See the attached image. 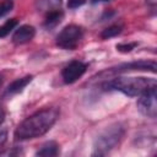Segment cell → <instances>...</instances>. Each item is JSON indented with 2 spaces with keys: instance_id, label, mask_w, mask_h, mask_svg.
Wrapping results in <instances>:
<instances>
[{
  "instance_id": "10",
  "label": "cell",
  "mask_w": 157,
  "mask_h": 157,
  "mask_svg": "<svg viewBox=\"0 0 157 157\" xmlns=\"http://www.w3.org/2000/svg\"><path fill=\"white\" fill-rule=\"evenodd\" d=\"M63 17H64V12L60 9L49 11V12H47V16H45V20L43 22V26L47 29H52V28L56 27L61 22Z\"/></svg>"
},
{
  "instance_id": "15",
  "label": "cell",
  "mask_w": 157,
  "mask_h": 157,
  "mask_svg": "<svg viewBox=\"0 0 157 157\" xmlns=\"http://www.w3.org/2000/svg\"><path fill=\"white\" fill-rule=\"evenodd\" d=\"M13 7V2L12 0H4L0 2V18L4 17L5 15H7Z\"/></svg>"
},
{
  "instance_id": "14",
  "label": "cell",
  "mask_w": 157,
  "mask_h": 157,
  "mask_svg": "<svg viewBox=\"0 0 157 157\" xmlns=\"http://www.w3.org/2000/svg\"><path fill=\"white\" fill-rule=\"evenodd\" d=\"M18 25V20L17 18H10L7 20L4 25L0 26V38L6 37L7 34H10V32Z\"/></svg>"
},
{
  "instance_id": "1",
  "label": "cell",
  "mask_w": 157,
  "mask_h": 157,
  "mask_svg": "<svg viewBox=\"0 0 157 157\" xmlns=\"http://www.w3.org/2000/svg\"><path fill=\"white\" fill-rule=\"evenodd\" d=\"M58 108H44L26 118L15 130V140H29L44 135L59 118Z\"/></svg>"
},
{
  "instance_id": "7",
  "label": "cell",
  "mask_w": 157,
  "mask_h": 157,
  "mask_svg": "<svg viewBox=\"0 0 157 157\" xmlns=\"http://www.w3.org/2000/svg\"><path fill=\"white\" fill-rule=\"evenodd\" d=\"M86 69H87V64L78 61V60H72L61 71V76H63L64 82L65 83H74L86 72Z\"/></svg>"
},
{
  "instance_id": "3",
  "label": "cell",
  "mask_w": 157,
  "mask_h": 157,
  "mask_svg": "<svg viewBox=\"0 0 157 157\" xmlns=\"http://www.w3.org/2000/svg\"><path fill=\"white\" fill-rule=\"evenodd\" d=\"M124 132L125 129L120 123H115L107 126L103 131L98 134L94 140L93 156H104L110 152L114 147H117V145H119L124 136Z\"/></svg>"
},
{
  "instance_id": "8",
  "label": "cell",
  "mask_w": 157,
  "mask_h": 157,
  "mask_svg": "<svg viewBox=\"0 0 157 157\" xmlns=\"http://www.w3.org/2000/svg\"><path fill=\"white\" fill-rule=\"evenodd\" d=\"M34 34H36V29H34L33 26L23 25L20 28H17L16 32L13 33L12 42L15 44H25V43L32 40L33 37H34Z\"/></svg>"
},
{
  "instance_id": "21",
  "label": "cell",
  "mask_w": 157,
  "mask_h": 157,
  "mask_svg": "<svg viewBox=\"0 0 157 157\" xmlns=\"http://www.w3.org/2000/svg\"><path fill=\"white\" fill-rule=\"evenodd\" d=\"M1 83H2V77H1V75H0V86H1Z\"/></svg>"
},
{
  "instance_id": "4",
  "label": "cell",
  "mask_w": 157,
  "mask_h": 157,
  "mask_svg": "<svg viewBox=\"0 0 157 157\" xmlns=\"http://www.w3.org/2000/svg\"><path fill=\"white\" fill-rule=\"evenodd\" d=\"M83 37V31L77 25H69L61 29L56 37V45L61 49L74 50Z\"/></svg>"
},
{
  "instance_id": "19",
  "label": "cell",
  "mask_w": 157,
  "mask_h": 157,
  "mask_svg": "<svg viewBox=\"0 0 157 157\" xmlns=\"http://www.w3.org/2000/svg\"><path fill=\"white\" fill-rule=\"evenodd\" d=\"M4 119H5V112H4V109L0 107V125L2 124Z\"/></svg>"
},
{
  "instance_id": "2",
  "label": "cell",
  "mask_w": 157,
  "mask_h": 157,
  "mask_svg": "<svg viewBox=\"0 0 157 157\" xmlns=\"http://www.w3.org/2000/svg\"><path fill=\"white\" fill-rule=\"evenodd\" d=\"M102 87L105 91H119L126 96L136 97L156 87V80L147 77H115L104 82Z\"/></svg>"
},
{
  "instance_id": "11",
  "label": "cell",
  "mask_w": 157,
  "mask_h": 157,
  "mask_svg": "<svg viewBox=\"0 0 157 157\" xmlns=\"http://www.w3.org/2000/svg\"><path fill=\"white\" fill-rule=\"evenodd\" d=\"M58 153H59V145L55 141H47L36 152V156H39V157H54Z\"/></svg>"
},
{
  "instance_id": "6",
  "label": "cell",
  "mask_w": 157,
  "mask_h": 157,
  "mask_svg": "<svg viewBox=\"0 0 157 157\" xmlns=\"http://www.w3.org/2000/svg\"><path fill=\"white\" fill-rule=\"evenodd\" d=\"M137 109L139 112L147 118H156L157 114V102H156V87L146 91L139 96Z\"/></svg>"
},
{
  "instance_id": "18",
  "label": "cell",
  "mask_w": 157,
  "mask_h": 157,
  "mask_svg": "<svg viewBox=\"0 0 157 157\" xmlns=\"http://www.w3.org/2000/svg\"><path fill=\"white\" fill-rule=\"evenodd\" d=\"M5 141H6V131H0V146H2Z\"/></svg>"
},
{
  "instance_id": "5",
  "label": "cell",
  "mask_w": 157,
  "mask_h": 157,
  "mask_svg": "<svg viewBox=\"0 0 157 157\" xmlns=\"http://www.w3.org/2000/svg\"><path fill=\"white\" fill-rule=\"evenodd\" d=\"M156 61H147V60H139V61H131V63H124L120 65H117L114 67H110L105 71H103L99 75H117L121 72H128V71H151L156 72Z\"/></svg>"
},
{
  "instance_id": "16",
  "label": "cell",
  "mask_w": 157,
  "mask_h": 157,
  "mask_svg": "<svg viewBox=\"0 0 157 157\" xmlns=\"http://www.w3.org/2000/svg\"><path fill=\"white\" fill-rule=\"evenodd\" d=\"M136 45H137L136 42H134V43H120V44H117V50H119L121 53H129Z\"/></svg>"
},
{
  "instance_id": "12",
  "label": "cell",
  "mask_w": 157,
  "mask_h": 157,
  "mask_svg": "<svg viewBox=\"0 0 157 157\" xmlns=\"http://www.w3.org/2000/svg\"><path fill=\"white\" fill-rule=\"evenodd\" d=\"M61 4H63V0H37L34 5L38 11L49 12V11L60 9Z\"/></svg>"
},
{
  "instance_id": "9",
  "label": "cell",
  "mask_w": 157,
  "mask_h": 157,
  "mask_svg": "<svg viewBox=\"0 0 157 157\" xmlns=\"http://www.w3.org/2000/svg\"><path fill=\"white\" fill-rule=\"evenodd\" d=\"M32 81V76L31 75H27L25 77H20V78H16L15 81H12L5 90V96H13V94H17L20 93L29 82Z\"/></svg>"
},
{
  "instance_id": "13",
  "label": "cell",
  "mask_w": 157,
  "mask_h": 157,
  "mask_svg": "<svg viewBox=\"0 0 157 157\" xmlns=\"http://www.w3.org/2000/svg\"><path fill=\"white\" fill-rule=\"evenodd\" d=\"M121 29H123V26L121 25H112V26H109V27H107V28H104L102 31L101 37L103 39H109L112 37H115V36L120 34L121 33Z\"/></svg>"
},
{
  "instance_id": "17",
  "label": "cell",
  "mask_w": 157,
  "mask_h": 157,
  "mask_svg": "<svg viewBox=\"0 0 157 157\" xmlns=\"http://www.w3.org/2000/svg\"><path fill=\"white\" fill-rule=\"evenodd\" d=\"M86 2V0H69L67 1V7L70 9H77L80 6H82Z\"/></svg>"
},
{
  "instance_id": "20",
  "label": "cell",
  "mask_w": 157,
  "mask_h": 157,
  "mask_svg": "<svg viewBox=\"0 0 157 157\" xmlns=\"http://www.w3.org/2000/svg\"><path fill=\"white\" fill-rule=\"evenodd\" d=\"M103 1H109V0H91L92 4H97V2H103Z\"/></svg>"
}]
</instances>
